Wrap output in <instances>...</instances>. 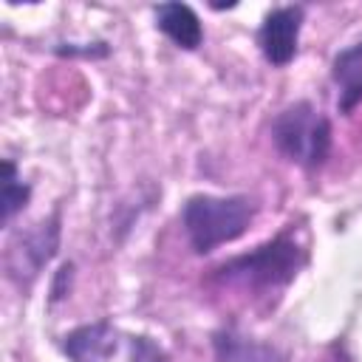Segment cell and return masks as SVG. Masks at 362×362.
I'll return each instance as SVG.
<instances>
[{"label": "cell", "instance_id": "9c48e42d", "mask_svg": "<svg viewBox=\"0 0 362 362\" xmlns=\"http://www.w3.org/2000/svg\"><path fill=\"white\" fill-rule=\"evenodd\" d=\"M331 74L339 85V113H351L362 102V42L339 51Z\"/></svg>", "mask_w": 362, "mask_h": 362}, {"label": "cell", "instance_id": "ba28073f", "mask_svg": "<svg viewBox=\"0 0 362 362\" xmlns=\"http://www.w3.org/2000/svg\"><path fill=\"white\" fill-rule=\"evenodd\" d=\"M212 345H215L218 362H283L280 351H274L272 345H263L240 331H232V328L218 331Z\"/></svg>", "mask_w": 362, "mask_h": 362}, {"label": "cell", "instance_id": "52a82bcc", "mask_svg": "<svg viewBox=\"0 0 362 362\" xmlns=\"http://www.w3.org/2000/svg\"><path fill=\"white\" fill-rule=\"evenodd\" d=\"M156 25L178 48H187V51H195L201 45V40H204L201 20H198L195 8L187 6V3H161L156 8Z\"/></svg>", "mask_w": 362, "mask_h": 362}, {"label": "cell", "instance_id": "6da1fadb", "mask_svg": "<svg viewBox=\"0 0 362 362\" xmlns=\"http://www.w3.org/2000/svg\"><path fill=\"white\" fill-rule=\"evenodd\" d=\"M252 218L255 201L246 195H192L181 209L184 232L198 255L240 238Z\"/></svg>", "mask_w": 362, "mask_h": 362}, {"label": "cell", "instance_id": "3957f363", "mask_svg": "<svg viewBox=\"0 0 362 362\" xmlns=\"http://www.w3.org/2000/svg\"><path fill=\"white\" fill-rule=\"evenodd\" d=\"M272 139L288 161L303 167H320L331 153V122L311 102L303 99L274 116Z\"/></svg>", "mask_w": 362, "mask_h": 362}, {"label": "cell", "instance_id": "277c9868", "mask_svg": "<svg viewBox=\"0 0 362 362\" xmlns=\"http://www.w3.org/2000/svg\"><path fill=\"white\" fill-rule=\"evenodd\" d=\"M57 249H59V212L11 238V243L6 246V274L17 286H28L42 272V266H48Z\"/></svg>", "mask_w": 362, "mask_h": 362}, {"label": "cell", "instance_id": "8fae6325", "mask_svg": "<svg viewBox=\"0 0 362 362\" xmlns=\"http://www.w3.org/2000/svg\"><path fill=\"white\" fill-rule=\"evenodd\" d=\"M130 362H170L167 351L153 342L150 337H133L130 339Z\"/></svg>", "mask_w": 362, "mask_h": 362}, {"label": "cell", "instance_id": "7a4b0ae2", "mask_svg": "<svg viewBox=\"0 0 362 362\" xmlns=\"http://www.w3.org/2000/svg\"><path fill=\"white\" fill-rule=\"evenodd\" d=\"M303 263H305V255L297 246V240H291L288 235H277L269 243L257 246L255 252L221 263L215 277L232 286L263 291V288H280L291 283Z\"/></svg>", "mask_w": 362, "mask_h": 362}, {"label": "cell", "instance_id": "5b68a950", "mask_svg": "<svg viewBox=\"0 0 362 362\" xmlns=\"http://www.w3.org/2000/svg\"><path fill=\"white\" fill-rule=\"evenodd\" d=\"M303 6H277L266 14L260 31H257V45L272 65H288L297 54V40L303 28Z\"/></svg>", "mask_w": 362, "mask_h": 362}, {"label": "cell", "instance_id": "30bf717a", "mask_svg": "<svg viewBox=\"0 0 362 362\" xmlns=\"http://www.w3.org/2000/svg\"><path fill=\"white\" fill-rule=\"evenodd\" d=\"M31 187L23 184L17 178V167L14 161H3V187H0V206H3V223H8L14 218V212H20L28 204Z\"/></svg>", "mask_w": 362, "mask_h": 362}, {"label": "cell", "instance_id": "8992f818", "mask_svg": "<svg viewBox=\"0 0 362 362\" xmlns=\"http://www.w3.org/2000/svg\"><path fill=\"white\" fill-rule=\"evenodd\" d=\"M62 351L71 362H110L116 351V328L110 320L79 325L62 337Z\"/></svg>", "mask_w": 362, "mask_h": 362}]
</instances>
